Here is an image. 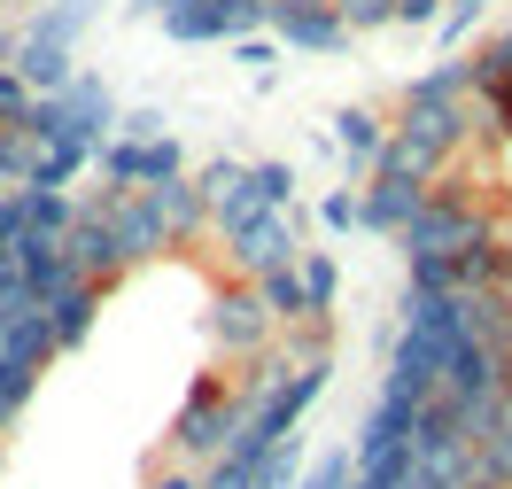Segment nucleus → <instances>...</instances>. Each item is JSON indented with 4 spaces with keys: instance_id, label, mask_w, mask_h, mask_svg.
Returning a JSON list of instances; mask_svg holds the SVG:
<instances>
[{
    "instance_id": "1",
    "label": "nucleus",
    "mask_w": 512,
    "mask_h": 489,
    "mask_svg": "<svg viewBox=\"0 0 512 489\" xmlns=\"http://www.w3.org/2000/svg\"><path fill=\"white\" fill-rule=\"evenodd\" d=\"M140 8L187 47H233L249 32H272V0H140Z\"/></svg>"
},
{
    "instance_id": "2",
    "label": "nucleus",
    "mask_w": 512,
    "mask_h": 489,
    "mask_svg": "<svg viewBox=\"0 0 512 489\" xmlns=\"http://www.w3.org/2000/svg\"><path fill=\"white\" fill-rule=\"evenodd\" d=\"M101 179L109 187H125V195H148V187H163V179H179L187 171V148L171 140V132H109L94 148Z\"/></svg>"
},
{
    "instance_id": "3",
    "label": "nucleus",
    "mask_w": 512,
    "mask_h": 489,
    "mask_svg": "<svg viewBox=\"0 0 512 489\" xmlns=\"http://www.w3.org/2000/svg\"><path fill=\"white\" fill-rule=\"evenodd\" d=\"M272 39L295 47V55H342L350 24H342L334 0H272Z\"/></svg>"
},
{
    "instance_id": "4",
    "label": "nucleus",
    "mask_w": 512,
    "mask_h": 489,
    "mask_svg": "<svg viewBox=\"0 0 512 489\" xmlns=\"http://www.w3.org/2000/svg\"><path fill=\"white\" fill-rule=\"evenodd\" d=\"M225 420H233L225 381H202L194 404H187V420H179V443H187V451H218V443H225Z\"/></svg>"
},
{
    "instance_id": "5",
    "label": "nucleus",
    "mask_w": 512,
    "mask_h": 489,
    "mask_svg": "<svg viewBox=\"0 0 512 489\" xmlns=\"http://www.w3.org/2000/svg\"><path fill=\"white\" fill-rule=\"evenodd\" d=\"M334 140H342V156H350V171H373V163L388 156V140H396V125H388V117H373V109H342V117H334Z\"/></svg>"
},
{
    "instance_id": "6",
    "label": "nucleus",
    "mask_w": 512,
    "mask_h": 489,
    "mask_svg": "<svg viewBox=\"0 0 512 489\" xmlns=\"http://www.w3.org/2000/svg\"><path fill=\"white\" fill-rule=\"evenodd\" d=\"M466 70H474V101H489L497 86H512V24L481 39L474 55H466Z\"/></svg>"
},
{
    "instance_id": "7",
    "label": "nucleus",
    "mask_w": 512,
    "mask_h": 489,
    "mask_svg": "<svg viewBox=\"0 0 512 489\" xmlns=\"http://www.w3.org/2000/svg\"><path fill=\"white\" fill-rule=\"evenodd\" d=\"M218 334L241 342V350H256L264 342V303L256 295H218Z\"/></svg>"
},
{
    "instance_id": "8",
    "label": "nucleus",
    "mask_w": 512,
    "mask_h": 489,
    "mask_svg": "<svg viewBox=\"0 0 512 489\" xmlns=\"http://www.w3.org/2000/svg\"><path fill=\"white\" fill-rule=\"evenodd\" d=\"M32 86H24V70L16 63H0V125H24V117H32Z\"/></svg>"
},
{
    "instance_id": "9",
    "label": "nucleus",
    "mask_w": 512,
    "mask_h": 489,
    "mask_svg": "<svg viewBox=\"0 0 512 489\" xmlns=\"http://www.w3.org/2000/svg\"><path fill=\"white\" fill-rule=\"evenodd\" d=\"M334 8H342V24H350V32H388L404 0H334Z\"/></svg>"
},
{
    "instance_id": "10",
    "label": "nucleus",
    "mask_w": 512,
    "mask_h": 489,
    "mask_svg": "<svg viewBox=\"0 0 512 489\" xmlns=\"http://www.w3.org/2000/svg\"><path fill=\"white\" fill-rule=\"evenodd\" d=\"M481 16H489V0H443V16H435V32H443L450 47H458V39L474 32Z\"/></svg>"
},
{
    "instance_id": "11",
    "label": "nucleus",
    "mask_w": 512,
    "mask_h": 489,
    "mask_svg": "<svg viewBox=\"0 0 512 489\" xmlns=\"http://www.w3.org/2000/svg\"><path fill=\"white\" fill-rule=\"evenodd\" d=\"M233 55H241V63H249V70H272V63H280V39H233Z\"/></svg>"
},
{
    "instance_id": "12",
    "label": "nucleus",
    "mask_w": 512,
    "mask_h": 489,
    "mask_svg": "<svg viewBox=\"0 0 512 489\" xmlns=\"http://www.w3.org/2000/svg\"><path fill=\"white\" fill-rule=\"evenodd\" d=\"M481 117H489V132H497V140H512V86H497V94L481 101Z\"/></svg>"
},
{
    "instance_id": "13",
    "label": "nucleus",
    "mask_w": 512,
    "mask_h": 489,
    "mask_svg": "<svg viewBox=\"0 0 512 489\" xmlns=\"http://www.w3.org/2000/svg\"><path fill=\"white\" fill-rule=\"evenodd\" d=\"M32 8H55V0H8V16H32Z\"/></svg>"
},
{
    "instance_id": "14",
    "label": "nucleus",
    "mask_w": 512,
    "mask_h": 489,
    "mask_svg": "<svg viewBox=\"0 0 512 489\" xmlns=\"http://www.w3.org/2000/svg\"><path fill=\"white\" fill-rule=\"evenodd\" d=\"M163 489H194V482H163Z\"/></svg>"
},
{
    "instance_id": "15",
    "label": "nucleus",
    "mask_w": 512,
    "mask_h": 489,
    "mask_svg": "<svg viewBox=\"0 0 512 489\" xmlns=\"http://www.w3.org/2000/svg\"><path fill=\"white\" fill-rule=\"evenodd\" d=\"M0 16H8V0H0Z\"/></svg>"
}]
</instances>
